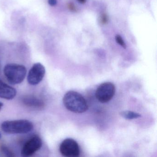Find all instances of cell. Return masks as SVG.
<instances>
[{"instance_id":"5bb4252c","label":"cell","mask_w":157,"mask_h":157,"mask_svg":"<svg viewBox=\"0 0 157 157\" xmlns=\"http://www.w3.org/2000/svg\"><path fill=\"white\" fill-rule=\"evenodd\" d=\"M67 8L68 10L72 12H76L78 11V9L75 5L72 2H69L67 4Z\"/></svg>"},{"instance_id":"3957f363","label":"cell","mask_w":157,"mask_h":157,"mask_svg":"<svg viewBox=\"0 0 157 157\" xmlns=\"http://www.w3.org/2000/svg\"><path fill=\"white\" fill-rule=\"evenodd\" d=\"M26 68L23 65L9 64L4 68V74L7 80L13 85L21 83L26 77Z\"/></svg>"},{"instance_id":"ac0fdd59","label":"cell","mask_w":157,"mask_h":157,"mask_svg":"<svg viewBox=\"0 0 157 157\" xmlns=\"http://www.w3.org/2000/svg\"><path fill=\"white\" fill-rule=\"evenodd\" d=\"M1 138H2V135H1V133H0V139H1Z\"/></svg>"},{"instance_id":"9a60e30c","label":"cell","mask_w":157,"mask_h":157,"mask_svg":"<svg viewBox=\"0 0 157 157\" xmlns=\"http://www.w3.org/2000/svg\"><path fill=\"white\" fill-rule=\"evenodd\" d=\"M48 3L51 6H56L57 3V0H48Z\"/></svg>"},{"instance_id":"52a82bcc","label":"cell","mask_w":157,"mask_h":157,"mask_svg":"<svg viewBox=\"0 0 157 157\" xmlns=\"http://www.w3.org/2000/svg\"><path fill=\"white\" fill-rule=\"evenodd\" d=\"M45 72V68L41 63H36L34 64L29 71L27 76L28 83L32 85L39 84L43 80Z\"/></svg>"},{"instance_id":"e0dca14e","label":"cell","mask_w":157,"mask_h":157,"mask_svg":"<svg viewBox=\"0 0 157 157\" xmlns=\"http://www.w3.org/2000/svg\"><path fill=\"white\" fill-rule=\"evenodd\" d=\"M3 106V104L1 102H0V111L2 109V107Z\"/></svg>"},{"instance_id":"4fadbf2b","label":"cell","mask_w":157,"mask_h":157,"mask_svg":"<svg viewBox=\"0 0 157 157\" xmlns=\"http://www.w3.org/2000/svg\"><path fill=\"white\" fill-rule=\"evenodd\" d=\"M108 17L107 14L103 13L101 15L100 17V22L102 25H105L108 23Z\"/></svg>"},{"instance_id":"7c38bea8","label":"cell","mask_w":157,"mask_h":157,"mask_svg":"<svg viewBox=\"0 0 157 157\" xmlns=\"http://www.w3.org/2000/svg\"><path fill=\"white\" fill-rule=\"evenodd\" d=\"M115 40L116 41L117 43L119 45L122 46L123 48H126V45L125 43L124 42V40L123 38H122L120 35H117L116 36H115Z\"/></svg>"},{"instance_id":"6da1fadb","label":"cell","mask_w":157,"mask_h":157,"mask_svg":"<svg viewBox=\"0 0 157 157\" xmlns=\"http://www.w3.org/2000/svg\"><path fill=\"white\" fill-rule=\"evenodd\" d=\"M63 102L66 108L73 113H82L88 109L86 100L77 92L70 91L67 92L63 97Z\"/></svg>"},{"instance_id":"5b68a950","label":"cell","mask_w":157,"mask_h":157,"mask_svg":"<svg viewBox=\"0 0 157 157\" xmlns=\"http://www.w3.org/2000/svg\"><path fill=\"white\" fill-rule=\"evenodd\" d=\"M42 140L40 137L36 135L25 142L22 148L21 154L23 157L33 156L42 147Z\"/></svg>"},{"instance_id":"8992f818","label":"cell","mask_w":157,"mask_h":157,"mask_svg":"<svg viewBox=\"0 0 157 157\" xmlns=\"http://www.w3.org/2000/svg\"><path fill=\"white\" fill-rule=\"evenodd\" d=\"M59 151L65 157H78L80 153L78 144L72 139H67L59 146Z\"/></svg>"},{"instance_id":"8fae6325","label":"cell","mask_w":157,"mask_h":157,"mask_svg":"<svg viewBox=\"0 0 157 157\" xmlns=\"http://www.w3.org/2000/svg\"><path fill=\"white\" fill-rule=\"evenodd\" d=\"M2 152L7 157H15L14 153L9 147L5 145H2L1 147Z\"/></svg>"},{"instance_id":"ba28073f","label":"cell","mask_w":157,"mask_h":157,"mask_svg":"<svg viewBox=\"0 0 157 157\" xmlns=\"http://www.w3.org/2000/svg\"><path fill=\"white\" fill-rule=\"evenodd\" d=\"M21 102L25 106L36 110H41L45 106L44 101L34 95H25L22 98Z\"/></svg>"},{"instance_id":"2e32d148","label":"cell","mask_w":157,"mask_h":157,"mask_svg":"<svg viewBox=\"0 0 157 157\" xmlns=\"http://www.w3.org/2000/svg\"><path fill=\"white\" fill-rule=\"evenodd\" d=\"M77 1H78L79 3H81L82 4H85L86 2H87V0H77Z\"/></svg>"},{"instance_id":"7a4b0ae2","label":"cell","mask_w":157,"mask_h":157,"mask_svg":"<svg viewBox=\"0 0 157 157\" xmlns=\"http://www.w3.org/2000/svg\"><path fill=\"white\" fill-rule=\"evenodd\" d=\"M1 128L6 134H24L31 132L33 128V124L25 119L6 121L2 124Z\"/></svg>"},{"instance_id":"9c48e42d","label":"cell","mask_w":157,"mask_h":157,"mask_svg":"<svg viewBox=\"0 0 157 157\" xmlns=\"http://www.w3.org/2000/svg\"><path fill=\"white\" fill-rule=\"evenodd\" d=\"M16 94V89L6 84L0 79V98L7 100H12Z\"/></svg>"},{"instance_id":"30bf717a","label":"cell","mask_w":157,"mask_h":157,"mask_svg":"<svg viewBox=\"0 0 157 157\" xmlns=\"http://www.w3.org/2000/svg\"><path fill=\"white\" fill-rule=\"evenodd\" d=\"M120 114L124 118L126 119H129V120L136 119L141 117V115L140 114L130 111H123L120 113Z\"/></svg>"},{"instance_id":"277c9868","label":"cell","mask_w":157,"mask_h":157,"mask_svg":"<svg viewBox=\"0 0 157 157\" xmlns=\"http://www.w3.org/2000/svg\"><path fill=\"white\" fill-rule=\"evenodd\" d=\"M116 89L112 82H105L101 84L96 90V95L97 100L101 103L109 101L114 95Z\"/></svg>"}]
</instances>
